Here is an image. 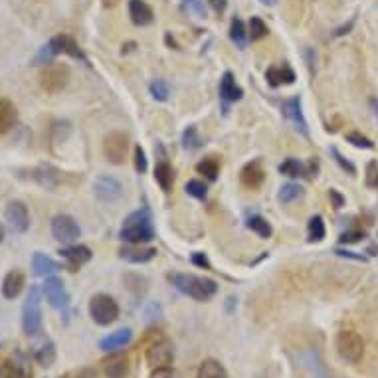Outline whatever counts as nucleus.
<instances>
[{
	"label": "nucleus",
	"mask_w": 378,
	"mask_h": 378,
	"mask_svg": "<svg viewBox=\"0 0 378 378\" xmlns=\"http://www.w3.org/2000/svg\"><path fill=\"white\" fill-rule=\"evenodd\" d=\"M119 238L123 241H129L133 246H141L145 241H151L155 238V228H153V218L147 208L133 212L121 228Z\"/></svg>",
	"instance_id": "obj_1"
},
{
	"label": "nucleus",
	"mask_w": 378,
	"mask_h": 378,
	"mask_svg": "<svg viewBox=\"0 0 378 378\" xmlns=\"http://www.w3.org/2000/svg\"><path fill=\"white\" fill-rule=\"evenodd\" d=\"M169 281L180 293L189 295L196 301H208L210 297H214L218 293V283L214 279L206 277H198V275L190 274H171Z\"/></svg>",
	"instance_id": "obj_2"
},
{
	"label": "nucleus",
	"mask_w": 378,
	"mask_h": 378,
	"mask_svg": "<svg viewBox=\"0 0 378 378\" xmlns=\"http://www.w3.org/2000/svg\"><path fill=\"white\" fill-rule=\"evenodd\" d=\"M22 329L28 337H36L42 331V299L38 285L30 287L26 303L22 307Z\"/></svg>",
	"instance_id": "obj_3"
},
{
	"label": "nucleus",
	"mask_w": 378,
	"mask_h": 378,
	"mask_svg": "<svg viewBox=\"0 0 378 378\" xmlns=\"http://www.w3.org/2000/svg\"><path fill=\"white\" fill-rule=\"evenodd\" d=\"M89 315H91V319L97 325L107 327L117 321V317H119V305H117V301L111 295L97 293L89 301Z\"/></svg>",
	"instance_id": "obj_4"
},
{
	"label": "nucleus",
	"mask_w": 378,
	"mask_h": 378,
	"mask_svg": "<svg viewBox=\"0 0 378 378\" xmlns=\"http://www.w3.org/2000/svg\"><path fill=\"white\" fill-rule=\"evenodd\" d=\"M335 346L344 362L359 364L364 357V341L355 331H341L335 339Z\"/></svg>",
	"instance_id": "obj_5"
},
{
	"label": "nucleus",
	"mask_w": 378,
	"mask_h": 378,
	"mask_svg": "<svg viewBox=\"0 0 378 378\" xmlns=\"http://www.w3.org/2000/svg\"><path fill=\"white\" fill-rule=\"evenodd\" d=\"M42 292H44L46 299L50 301V305H52L54 309L62 311V313H68L69 293L60 277L48 275L46 281H44V285H42Z\"/></svg>",
	"instance_id": "obj_6"
},
{
	"label": "nucleus",
	"mask_w": 378,
	"mask_h": 378,
	"mask_svg": "<svg viewBox=\"0 0 378 378\" xmlns=\"http://www.w3.org/2000/svg\"><path fill=\"white\" fill-rule=\"evenodd\" d=\"M69 82V68L66 64H54L42 71L40 75V86L44 91L48 93H58L64 87L68 86Z\"/></svg>",
	"instance_id": "obj_7"
},
{
	"label": "nucleus",
	"mask_w": 378,
	"mask_h": 378,
	"mask_svg": "<svg viewBox=\"0 0 378 378\" xmlns=\"http://www.w3.org/2000/svg\"><path fill=\"white\" fill-rule=\"evenodd\" d=\"M80 234H82V230H80V226L71 216H68V214L54 216L52 236L56 240L62 241V244H73L80 238Z\"/></svg>",
	"instance_id": "obj_8"
},
{
	"label": "nucleus",
	"mask_w": 378,
	"mask_h": 378,
	"mask_svg": "<svg viewBox=\"0 0 378 378\" xmlns=\"http://www.w3.org/2000/svg\"><path fill=\"white\" fill-rule=\"evenodd\" d=\"M127 149H129V137L125 133L113 131L104 139V153L107 156V161L113 163V165H121L125 161Z\"/></svg>",
	"instance_id": "obj_9"
},
{
	"label": "nucleus",
	"mask_w": 378,
	"mask_h": 378,
	"mask_svg": "<svg viewBox=\"0 0 378 378\" xmlns=\"http://www.w3.org/2000/svg\"><path fill=\"white\" fill-rule=\"evenodd\" d=\"M281 111H283V117L290 121L293 125L295 131H299L303 137H309V129H307V121L303 115V109H301V97H290L285 99L281 105Z\"/></svg>",
	"instance_id": "obj_10"
},
{
	"label": "nucleus",
	"mask_w": 378,
	"mask_h": 378,
	"mask_svg": "<svg viewBox=\"0 0 378 378\" xmlns=\"http://www.w3.org/2000/svg\"><path fill=\"white\" fill-rule=\"evenodd\" d=\"M4 218L8 226L16 232V234H24L30 228V214H28V206L20 200H12L6 210H4Z\"/></svg>",
	"instance_id": "obj_11"
},
{
	"label": "nucleus",
	"mask_w": 378,
	"mask_h": 378,
	"mask_svg": "<svg viewBox=\"0 0 378 378\" xmlns=\"http://www.w3.org/2000/svg\"><path fill=\"white\" fill-rule=\"evenodd\" d=\"M174 359V346L169 339H161L147 349V364L151 368L169 366Z\"/></svg>",
	"instance_id": "obj_12"
},
{
	"label": "nucleus",
	"mask_w": 378,
	"mask_h": 378,
	"mask_svg": "<svg viewBox=\"0 0 378 378\" xmlns=\"http://www.w3.org/2000/svg\"><path fill=\"white\" fill-rule=\"evenodd\" d=\"M93 192H95V196L102 202H115V200H119L121 194H123V187H121V182L117 178L104 174V176L95 178Z\"/></svg>",
	"instance_id": "obj_13"
},
{
	"label": "nucleus",
	"mask_w": 378,
	"mask_h": 378,
	"mask_svg": "<svg viewBox=\"0 0 378 378\" xmlns=\"http://www.w3.org/2000/svg\"><path fill=\"white\" fill-rule=\"evenodd\" d=\"M58 254L66 259L69 272H78V270H80L84 263H87V261L91 259V256H93V254H91V250H89L87 246H80V244H75V246H68V248L60 250Z\"/></svg>",
	"instance_id": "obj_14"
},
{
	"label": "nucleus",
	"mask_w": 378,
	"mask_h": 378,
	"mask_svg": "<svg viewBox=\"0 0 378 378\" xmlns=\"http://www.w3.org/2000/svg\"><path fill=\"white\" fill-rule=\"evenodd\" d=\"M131 339H133V331L129 327H123V329H117V331H113L107 337H104L99 341V349L105 353H115V351H119V349L131 343Z\"/></svg>",
	"instance_id": "obj_15"
},
{
	"label": "nucleus",
	"mask_w": 378,
	"mask_h": 378,
	"mask_svg": "<svg viewBox=\"0 0 378 378\" xmlns=\"http://www.w3.org/2000/svg\"><path fill=\"white\" fill-rule=\"evenodd\" d=\"M240 178L244 187H248V189H259L263 185V180H265V171H263V167H261L259 161H252V163H248L241 169Z\"/></svg>",
	"instance_id": "obj_16"
},
{
	"label": "nucleus",
	"mask_w": 378,
	"mask_h": 378,
	"mask_svg": "<svg viewBox=\"0 0 378 378\" xmlns=\"http://www.w3.org/2000/svg\"><path fill=\"white\" fill-rule=\"evenodd\" d=\"M129 16L137 26H149L155 20L153 8L145 0H129Z\"/></svg>",
	"instance_id": "obj_17"
},
{
	"label": "nucleus",
	"mask_w": 378,
	"mask_h": 378,
	"mask_svg": "<svg viewBox=\"0 0 378 378\" xmlns=\"http://www.w3.org/2000/svg\"><path fill=\"white\" fill-rule=\"evenodd\" d=\"M156 256L155 248H141V246H127L119 250V258L125 261H131V263H147Z\"/></svg>",
	"instance_id": "obj_18"
},
{
	"label": "nucleus",
	"mask_w": 378,
	"mask_h": 378,
	"mask_svg": "<svg viewBox=\"0 0 378 378\" xmlns=\"http://www.w3.org/2000/svg\"><path fill=\"white\" fill-rule=\"evenodd\" d=\"M244 91L241 87L236 84L234 80V73L232 71H226L220 80V97H222L226 104H234V102H240Z\"/></svg>",
	"instance_id": "obj_19"
},
{
	"label": "nucleus",
	"mask_w": 378,
	"mask_h": 378,
	"mask_svg": "<svg viewBox=\"0 0 378 378\" xmlns=\"http://www.w3.org/2000/svg\"><path fill=\"white\" fill-rule=\"evenodd\" d=\"M265 80L268 84L272 87H279V86H290L295 82V71H293L287 64L283 66H272V68L265 71Z\"/></svg>",
	"instance_id": "obj_20"
},
{
	"label": "nucleus",
	"mask_w": 378,
	"mask_h": 378,
	"mask_svg": "<svg viewBox=\"0 0 378 378\" xmlns=\"http://www.w3.org/2000/svg\"><path fill=\"white\" fill-rule=\"evenodd\" d=\"M24 285H26V277L22 272H10V274H6L4 277V281H2V295L6 297V299H16L18 295L22 293L24 290Z\"/></svg>",
	"instance_id": "obj_21"
},
{
	"label": "nucleus",
	"mask_w": 378,
	"mask_h": 378,
	"mask_svg": "<svg viewBox=\"0 0 378 378\" xmlns=\"http://www.w3.org/2000/svg\"><path fill=\"white\" fill-rule=\"evenodd\" d=\"M104 368L107 378H125L129 373V359L125 355H111L104 362Z\"/></svg>",
	"instance_id": "obj_22"
},
{
	"label": "nucleus",
	"mask_w": 378,
	"mask_h": 378,
	"mask_svg": "<svg viewBox=\"0 0 378 378\" xmlns=\"http://www.w3.org/2000/svg\"><path fill=\"white\" fill-rule=\"evenodd\" d=\"M60 54H62V44H60V36H56L46 46L40 48V52L36 54L32 66H46V64H50L54 58L60 56Z\"/></svg>",
	"instance_id": "obj_23"
},
{
	"label": "nucleus",
	"mask_w": 378,
	"mask_h": 378,
	"mask_svg": "<svg viewBox=\"0 0 378 378\" xmlns=\"http://www.w3.org/2000/svg\"><path fill=\"white\" fill-rule=\"evenodd\" d=\"M18 119V111L12 102L8 99H0V135L8 133Z\"/></svg>",
	"instance_id": "obj_24"
},
{
	"label": "nucleus",
	"mask_w": 378,
	"mask_h": 378,
	"mask_svg": "<svg viewBox=\"0 0 378 378\" xmlns=\"http://www.w3.org/2000/svg\"><path fill=\"white\" fill-rule=\"evenodd\" d=\"M32 270H34V274L40 275V277H48V275L60 272L62 265H60L58 261H54L52 258H48V256H44V254L38 252V254H34V258H32Z\"/></svg>",
	"instance_id": "obj_25"
},
{
	"label": "nucleus",
	"mask_w": 378,
	"mask_h": 378,
	"mask_svg": "<svg viewBox=\"0 0 378 378\" xmlns=\"http://www.w3.org/2000/svg\"><path fill=\"white\" fill-rule=\"evenodd\" d=\"M34 359L38 364H42L44 368H50L56 362V346L50 339H44L40 344L34 346Z\"/></svg>",
	"instance_id": "obj_26"
},
{
	"label": "nucleus",
	"mask_w": 378,
	"mask_h": 378,
	"mask_svg": "<svg viewBox=\"0 0 378 378\" xmlns=\"http://www.w3.org/2000/svg\"><path fill=\"white\" fill-rule=\"evenodd\" d=\"M155 180L158 182V187L169 192L172 189V182H174V172H172V167L163 158L158 161L155 167Z\"/></svg>",
	"instance_id": "obj_27"
},
{
	"label": "nucleus",
	"mask_w": 378,
	"mask_h": 378,
	"mask_svg": "<svg viewBox=\"0 0 378 378\" xmlns=\"http://www.w3.org/2000/svg\"><path fill=\"white\" fill-rule=\"evenodd\" d=\"M196 378H228V373H226L222 362L214 361V359H206L198 366Z\"/></svg>",
	"instance_id": "obj_28"
},
{
	"label": "nucleus",
	"mask_w": 378,
	"mask_h": 378,
	"mask_svg": "<svg viewBox=\"0 0 378 378\" xmlns=\"http://www.w3.org/2000/svg\"><path fill=\"white\" fill-rule=\"evenodd\" d=\"M32 178H36L46 189H54L60 182L62 176H60V171H56L52 167H40L38 171L32 172Z\"/></svg>",
	"instance_id": "obj_29"
},
{
	"label": "nucleus",
	"mask_w": 378,
	"mask_h": 378,
	"mask_svg": "<svg viewBox=\"0 0 378 378\" xmlns=\"http://www.w3.org/2000/svg\"><path fill=\"white\" fill-rule=\"evenodd\" d=\"M279 172L285 174V176H292V178H297V176H311L307 167L303 163H299L297 158H287L279 165Z\"/></svg>",
	"instance_id": "obj_30"
},
{
	"label": "nucleus",
	"mask_w": 378,
	"mask_h": 378,
	"mask_svg": "<svg viewBox=\"0 0 378 378\" xmlns=\"http://www.w3.org/2000/svg\"><path fill=\"white\" fill-rule=\"evenodd\" d=\"M230 38H232V42L240 50L246 48V44H248V30H246V24L241 22L240 18H234L232 20V24H230Z\"/></svg>",
	"instance_id": "obj_31"
},
{
	"label": "nucleus",
	"mask_w": 378,
	"mask_h": 378,
	"mask_svg": "<svg viewBox=\"0 0 378 378\" xmlns=\"http://www.w3.org/2000/svg\"><path fill=\"white\" fill-rule=\"evenodd\" d=\"M196 171L200 172V174H204L208 180H216L218 178V172H220V163H218V158L216 156H206V158H202L198 165H196Z\"/></svg>",
	"instance_id": "obj_32"
},
{
	"label": "nucleus",
	"mask_w": 378,
	"mask_h": 378,
	"mask_svg": "<svg viewBox=\"0 0 378 378\" xmlns=\"http://www.w3.org/2000/svg\"><path fill=\"white\" fill-rule=\"evenodd\" d=\"M60 44H62V54H68L71 58H75V60H82V62H86L87 64V58L86 54L82 52V48H80V44L68 34H60Z\"/></svg>",
	"instance_id": "obj_33"
},
{
	"label": "nucleus",
	"mask_w": 378,
	"mask_h": 378,
	"mask_svg": "<svg viewBox=\"0 0 378 378\" xmlns=\"http://www.w3.org/2000/svg\"><path fill=\"white\" fill-rule=\"evenodd\" d=\"M248 228L252 230V232H256L259 238H263V240H268L270 236H272V226L270 222L265 220V218H261V216H252V218H248Z\"/></svg>",
	"instance_id": "obj_34"
},
{
	"label": "nucleus",
	"mask_w": 378,
	"mask_h": 378,
	"mask_svg": "<svg viewBox=\"0 0 378 378\" xmlns=\"http://www.w3.org/2000/svg\"><path fill=\"white\" fill-rule=\"evenodd\" d=\"M268 34H270L268 24H265V22H263L259 16H252V20H250V26H248V38H250L252 42H258V40L265 38Z\"/></svg>",
	"instance_id": "obj_35"
},
{
	"label": "nucleus",
	"mask_w": 378,
	"mask_h": 378,
	"mask_svg": "<svg viewBox=\"0 0 378 378\" xmlns=\"http://www.w3.org/2000/svg\"><path fill=\"white\" fill-rule=\"evenodd\" d=\"M12 364H14V368L18 370L20 378L32 377V366H30V357H28V355L16 351V353H14V359H12Z\"/></svg>",
	"instance_id": "obj_36"
},
{
	"label": "nucleus",
	"mask_w": 378,
	"mask_h": 378,
	"mask_svg": "<svg viewBox=\"0 0 378 378\" xmlns=\"http://www.w3.org/2000/svg\"><path fill=\"white\" fill-rule=\"evenodd\" d=\"M307 232H309V241H321L325 238V222L321 216H313L307 226Z\"/></svg>",
	"instance_id": "obj_37"
},
{
	"label": "nucleus",
	"mask_w": 378,
	"mask_h": 378,
	"mask_svg": "<svg viewBox=\"0 0 378 378\" xmlns=\"http://www.w3.org/2000/svg\"><path fill=\"white\" fill-rule=\"evenodd\" d=\"M301 196H303V189H301L299 185H293V182H290V185H283L281 190H279V200H281V202H285V204H290V202L297 200V198H301Z\"/></svg>",
	"instance_id": "obj_38"
},
{
	"label": "nucleus",
	"mask_w": 378,
	"mask_h": 378,
	"mask_svg": "<svg viewBox=\"0 0 378 378\" xmlns=\"http://www.w3.org/2000/svg\"><path fill=\"white\" fill-rule=\"evenodd\" d=\"M182 147L189 149V151H196V149L202 147V139L196 133L194 127H189V129L185 131V135H182Z\"/></svg>",
	"instance_id": "obj_39"
},
{
	"label": "nucleus",
	"mask_w": 378,
	"mask_h": 378,
	"mask_svg": "<svg viewBox=\"0 0 378 378\" xmlns=\"http://www.w3.org/2000/svg\"><path fill=\"white\" fill-rule=\"evenodd\" d=\"M151 95L155 97L156 102H167L169 99V95H171V87L167 82H163V80H156L151 84Z\"/></svg>",
	"instance_id": "obj_40"
},
{
	"label": "nucleus",
	"mask_w": 378,
	"mask_h": 378,
	"mask_svg": "<svg viewBox=\"0 0 378 378\" xmlns=\"http://www.w3.org/2000/svg\"><path fill=\"white\" fill-rule=\"evenodd\" d=\"M187 192H189L192 198H196V200H206L208 196L206 185L200 182V180H189L187 182Z\"/></svg>",
	"instance_id": "obj_41"
},
{
	"label": "nucleus",
	"mask_w": 378,
	"mask_h": 378,
	"mask_svg": "<svg viewBox=\"0 0 378 378\" xmlns=\"http://www.w3.org/2000/svg\"><path fill=\"white\" fill-rule=\"evenodd\" d=\"M346 143L355 145L357 149H368V151L375 149V143L368 137L361 135V133H349V135H346Z\"/></svg>",
	"instance_id": "obj_42"
},
{
	"label": "nucleus",
	"mask_w": 378,
	"mask_h": 378,
	"mask_svg": "<svg viewBox=\"0 0 378 378\" xmlns=\"http://www.w3.org/2000/svg\"><path fill=\"white\" fill-rule=\"evenodd\" d=\"M331 155L335 156V163H337V165H339V167H341L344 172H349V174H357V167H355L351 161H346V158H344V156L341 155V153H339L335 147L331 149Z\"/></svg>",
	"instance_id": "obj_43"
},
{
	"label": "nucleus",
	"mask_w": 378,
	"mask_h": 378,
	"mask_svg": "<svg viewBox=\"0 0 378 378\" xmlns=\"http://www.w3.org/2000/svg\"><path fill=\"white\" fill-rule=\"evenodd\" d=\"M366 185L368 187H378V163L370 161L366 167Z\"/></svg>",
	"instance_id": "obj_44"
},
{
	"label": "nucleus",
	"mask_w": 378,
	"mask_h": 378,
	"mask_svg": "<svg viewBox=\"0 0 378 378\" xmlns=\"http://www.w3.org/2000/svg\"><path fill=\"white\" fill-rule=\"evenodd\" d=\"M0 378H20L12 361H0Z\"/></svg>",
	"instance_id": "obj_45"
},
{
	"label": "nucleus",
	"mask_w": 378,
	"mask_h": 378,
	"mask_svg": "<svg viewBox=\"0 0 378 378\" xmlns=\"http://www.w3.org/2000/svg\"><path fill=\"white\" fill-rule=\"evenodd\" d=\"M190 12H194L198 18H206V8H204V0H187Z\"/></svg>",
	"instance_id": "obj_46"
},
{
	"label": "nucleus",
	"mask_w": 378,
	"mask_h": 378,
	"mask_svg": "<svg viewBox=\"0 0 378 378\" xmlns=\"http://www.w3.org/2000/svg\"><path fill=\"white\" fill-rule=\"evenodd\" d=\"M135 169H137V172L147 171V156L141 147H135Z\"/></svg>",
	"instance_id": "obj_47"
},
{
	"label": "nucleus",
	"mask_w": 378,
	"mask_h": 378,
	"mask_svg": "<svg viewBox=\"0 0 378 378\" xmlns=\"http://www.w3.org/2000/svg\"><path fill=\"white\" fill-rule=\"evenodd\" d=\"M361 238H364V232H361V230H351V232H344L343 236H341V244H355V241H359Z\"/></svg>",
	"instance_id": "obj_48"
},
{
	"label": "nucleus",
	"mask_w": 378,
	"mask_h": 378,
	"mask_svg": "<svg viewBox=\"0 0 378 378\" xmlns=\"http://www.w3.org/2000/svg\"><path fill=\"white\" fill-rule=\"evenodd\" d=\"M329 198H331V202H333V206L335 208L344 206V196L339 192V190H335V189L329 190Z\"/></svg>",
	"instance_id": "obj_49"
},
{
	"label": "nucleus",
	"mask_w": 378,
	"mask_h": 378,
	"mask_svg": "<svg viewBox=\"0 0 378 378\" xmlns=\"http://www.w3.org/2000/svg\"><path fill=\"white\" fill-rule=\"evenodd\" d=\"M149 378H174V373L169 366H161V368H153V373H151Z\"/></svg>",
	"instance_id": "obj_50"
},
{
	"label": "nucleus",
	"mask_w": 378,
	"mask_h": 378,
	"mask_svg": "<svg viewBox=\"0 0 378 378\" xmlns=\"http://www.w3.org/2000/svg\"><path fill=\"white\" fill-rule=\"evenodd\" d=\"M355 20H357V18H351V22H349V24H344V26H341V28H337V30H335L331 36H333V38H339V36L349 34V32L353 30V26H355Z\"/></svg>",
	"instance_id": "obj_51"
},
{
	"label": "nucleus",
	"mask_w": 378,
	"mask_h": 378,
	"mask_svg": "<svg viewBox=\"0 0 378 378\" xmlns=\"http://www.w3.org/2000/svg\"><path fill=\"white\" fill-rule=\"evenodd\" d=\"M192 261L196 263V265H200V268H206V270H212V265H210V261L204 254H194L192 256Z\"/></svg>",
	"instance_id": "obj_52"
},
{
	"label": "nucleus",
	"mask_w": 378,
	"mask_h": 378,
	"mask_svg": "<svg viewBox=\"0 0 378 378\" xmlns=\"http://www.w3.org/2000/svg\"><path fill=\"white\" fill-rule=\"evenodd\" d=\"M335 254H337V256H341V258L355 259V261H366V258H364V256H357L355 252H346V250H337Z\"/></svg>",
	"instance_id": "obj_53"
},
{
	"label": "nucleus",
	"mask_w": 378,
	"mask_h": 378,
	"mask_svg": "<svg viewBox=\"0 0 378 378\" xmlns=\"http://www.w3.org/2000/svg\"><path fill=\"white\" fill-rule=\"evenodd\" d=\"M208 2H210V6H212L218 14H222L224 10H226V4H228L226 0H208Z\"/></svg>",
	"instance_id": "obj_54"
},
{
	"label": "nucleus",
	"mask_w": 378,
	"mask_h": 378,
	"mask_svg": "<svg viewBox=\"0 0 378 378\" xmlns=\"http://www.w3.org/2000/svg\"><path fill=\"white\" fill-rule=\"evenodd\" d=\"M75 378H99L97 377V373L93 370V368H84V370H80V375Z\"/></svg>",
	"instance_id": "obj_55"
},
{
	"label": "nucleus",
	"mask_w": 378,
	"mask_h": 378,
	"mask_svg": "<svg viewBox=\"0 0 378 378\" xmlns=\"http://www.w3.org/2000/svg\"><path fill=\"white\" fill-rule=\"evenodd\" d=\"M102 2H104V6H115L119 0H102Z\"/></svg>",
	"instance_id": "obj_56"
},
{
	"label": "nucleus",
	"mask_w": 378,
	"mask_h": 378,
	"mask_svg": "<svg viewBox=\"0 0 378 378\" xmlns=\"http://www.w3.org/2000/svg\"><path fill=\"white\" fill-rule=\"evenodd\" d=\"M370 105H373V107H375V109H377V111H375V113H377V115H378V99H373V102H370Z\"/></svg>",
	"instance_id": "obj_57"
},
{
	"label": "nucleus",
	"mask_w": 378,
	"mask_h": 378,
	"mask_svg": "<svg viewBox=\"0 0 378 378\" xmlns=\"http://www.w3.org/2000/svg\"><path fill=\"white\" fill-rule=\"evenodd\" d=\"M4 240V230H2V226H0V241Z\"/></svg>",
	"instance_id": "obj_58"
},
{
	"label": "nucleus",
	"mask_w": 378,
	"mask_h": 378,
	"mask_svg": "<svg viewBox=\"0 0 378 378\" xmlns=\"http://www.w3.org/2000/svg\"><path fill=\"white\" fill-rule=\"evenodd\" d=\"M263 4H275V0H261Z\"/></svg>",
	"instance_id": "obj_59"
},
{
	"label": "nucleus",
	"mask_w": 378,
	"mask_h": 378,
	"mask_svg": "<svg viewBox=\"0 0 378 378\" xmlns=\"http://www.w3.org/2000/svg\"><path fill=\"white\" fill-rule=\"evenodd\" d=\"M60 378H68V377H60Z\"/></svg>",
	"instance_id": "obj_60"
}]
</instances>
